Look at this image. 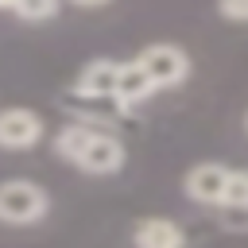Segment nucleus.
<instances>
[{
  "mask_svg": "<svg viewBox=\"0 0 248 248\" xmlns=\"http://www.w3.org/2000/svg\"><path fill=\"white\" fill-rule=\"evenodd\" d=\"M225 182H229V167H221V163H194L186 170V178H182V190L198 205H221Z\"/></svg>",
  "mask_w": 248,
  "mask_h": 248,
  "instance_id": "5",
  "label": "nucleus"
},
{
  "mask_svg": "<svg viewBox=\"0 0 248 248\" xmlns=\"http://www.w3.org/2000/svg\"><path fill=\"white\" fill-rule=\"evenodd\" d=\"M58 4L62 0H16V16L19 19H31V23H39V19H50L54 12H58Z\"/></svg>",
  "mask_w": 248,
  "mask_h": 248,
  "instance_id": "11",
  "label": "nucleus"
},
{
  "mask_svg": "<svg viewBox=\"0 0 248 248\" xmlns=\"http://www.w3.org/2000/svg\"><path fill=\"white\" fill-rule=\"evenodd\" d=\"M50 209V198L31 178H4L0 182V221L4 225H35Z\"/></svg>",
  "mask_w": 248,
  "mask_h": 248,
  "instance_id": "1",
  "label": "nucleus"
},
{
  "mask_svg": "<svg viewBox=\"0 0 248 248\" xmlns=\"http://www.w3.org/2000/svg\"><path fill=\"white\" fill-rule=\"evenodd\" d=\"M116 74H120V62H112V58H93L81 74H78V93L81 97H112V89H116Z\"/></svg>",
  "mask_w": 248,
  "mask_h": 248,
  "instance_id": "7",
  "label": "nucleus"
},
{
  "mask_svg": "<svg viewBox=\"0 0 248 248\" xmlns=\"http://www.w3.org/2000/svg\"><path fill=\"white\" fill-rule=\"evenodd\" d=\"M221 205H229V209H236V213H248V170H229Z\"/></svg>",
  "mask_w": 248,
  "mask_h": 248,
  "instance_id": "9",
  "label": "nucleus"
},
{
  "mask_svg": "<svg viewBox=\"0 0 248 248\" xmlns=\"http://www.w3.org/2000/svg\"><path fill=\"white\" fill-rule=\"evenodd\" d=\"M244 124H248V116H244Z\"/></svg>",
  "mask_w": 248,
  "mask_h": 248,
  "instance_id": "15",
  "label": "nucleus"
},
{
  "mask_svg": "<svg viewBox=\"0 0 248 248\" xmlns=\"http://www.w3.org/2000/svg\"><path fill=\"white\" fill-rule=\"evenodd\" d=\"M43 116L35 108H0V147L4 151H27L43 140Z\"/></svg>",
  "mask_w": 248,
  "mask_h": 248,
  "instance_id": "4",
  "label": "nucleus"
},
{
  "mask_svg": "<svg viewBox=\"0 0 248 248\" xmlns=\"http://www.w3.org/2000/svg\"><path fill=\"white\" fill-rule=\"evenodd\" d=\"M70 4H78V8H105L108 0H70Z\"/></svg>",
  "mask_w": 248,
  "mask_h": 248,
  "instance_id": "13",
  "label": "nucleus"
},
{
  "mask_svg": "<svg viewBox=\"0 0 248 248\" xmlns=\"http://www.w3.org/2000/svg\"><path fill=\"white\" fill-rule=\"evenodd\" d=\"M136 66L151 78L155 89H170V85H182L190 78V54L174 43H151L140 50Z\"/></svg>",
  "mask_w": 248,
  "mask_h": 248,
  "instance_id": "2",
  "label": "nucleus"
},
{
  "mask_svg": "<svg viewBox=\"0 0 248 248\" xmlns=\"http://www.w3.org/2000/svg\"><path fill=\"white\" fill-rule=\"evenodd\" d=\"M151 93H155L151 78H147L136 62H120V74H116V89H112V97H116L120 105H140V101H147Z\"/></svg>",
  "mask_w": 248,
  "mask_h": 248,
  "instance_id": "8",
  "label": "nucleus"
},
{
  "mask_svg": "<svg viewBox=\"0 0 248 248\" xmlns=\"http://www.w3.org/2000/svg\"><path fill=\"white\" fill-rule=\"evenodd\" d=\"M85 124H66L58 136H54V151L66 159V163H74V155H78V147H81V140H85Z\"/></svg>",
  "mask_w": 248,
  "mask_h": 248,
  "instance_id": "10",
  "label": "nucleus"
},
{
  "mask_svg": "<svg viewBox=\"0 0 248 248\" xmlns=\"http://www.w3.org/2000/svg\"><path fill=\"white\" fill-rule=\"evenodd\" d=\"M16 8V0H0V12H12Z\"/></svg>",
  "mask_w": 248,
  "mask_h": 248,
  "instance_id": "14",
  "label": "nucleus"
},
{
  "mask_svg": "<svg viewBox=\"0 0 248 248\" xmlns=\"http://www.w3.org/2000/svg\"><path fill=\"white\" fill-rule=\"evenodd\" d=\"M217 12L229 23H248V0H217Z\"/></svg>",
  "mask_w": 248,
  "mask_h": 248,
  "instance_id": "12",
  "label": "nucleus"
},
{
  "mask_svg": "<svg viewBox=\"0 0 248 248\" xmlns=\"http://www.w3.org/2000/svg\"><path fill=\"white\" fill-rule=\"evenodd\" d=\"M136 248H186V232L167 217H143L132 232Z\"/></svg>",
  "mask_w": 248,
  "mask_h": 248,
  "instance_id": "6",
  "label": "nucleus"
},
{
  "mask_svg": "<svg viewBox=\"0 0 248 248\" xmlns=\"http://www.w3.org/2000/svg\"><path fill=\"white\" fill-rule=\"evenodd\" d=\"M124 159H128V151H124V143L116 136L89 128L81 147H78V155H74V167H81L85 174H116L124 167Z\"/></svg>",
  "mask_w": 248,
  "mask_h": 248,
  "instance_id": "3",
  "label": "nucleus"
}]
</instances>
